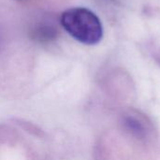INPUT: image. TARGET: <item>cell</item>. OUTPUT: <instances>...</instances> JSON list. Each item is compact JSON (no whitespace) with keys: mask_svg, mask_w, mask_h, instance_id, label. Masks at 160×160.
<instances>
[{"mask_svg":"<svg viewBox=\"0 0 160 160\" xmlns=\"http://www.w3.org/2000/svg\"><path fill=\"white\" fill-rule=\"evenodd\" d=\"M61 24L70 36L86 45L98 43L103 36L100 20L93 11L85 8L66 10L61 16Z\"/></svg>","mask_w":160,"mask_h":160,"instance_id":"cell-1","label":"cell"},{"mask_svg":"<svg viewBox=\"0 0 160 160\" xmlns=\"http://www.w3.org/2000/svg\"><path fill=\"white\" fill-rule=\"evenodd\" d=\"M1 41H2V37H1V33H0V45H1Z\"/></svg>","mask_w":160,"mask_h":160,"instance_id":"cell-3","label":"cell"},{"mask_svg":"<svg viewBox=\"0 0 160 160\" xmlns=\"http://www.w3.org/2000/svg\"><path fill=\"white\" fill-rule=\"evenodd\" d=\"M57 35L58 30L54 22L47 18L38 21L31 29V37L38 42L52 41Z\"/></svg>","mask_w":160,"mask_h":160,"instance_id":"cell-2","label":"cell"}]
</instances>
